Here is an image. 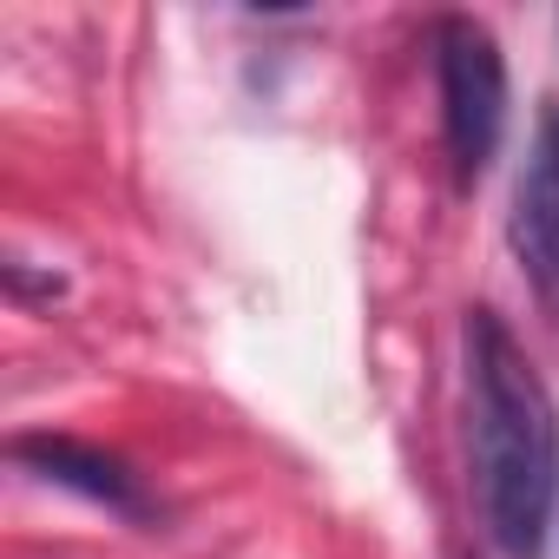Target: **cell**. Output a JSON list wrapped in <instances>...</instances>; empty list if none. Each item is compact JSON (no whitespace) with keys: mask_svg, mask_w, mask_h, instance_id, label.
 <instances>
[{"mask_svg":"<svg viewBox=\"0 0 559 559\" xmlns=\"http://www.w3.org/2000/svg\"><path fill=\"white\" fill-rule=\"evenodd\" d=\"M435 86H441V139L454 178L474 185L507 139V60L474 14H448L435 27Z\"/></svg>","mask_w":559,"mask_h":559,"instance_id":"cell-2","label":"cell"},{"mask_svg":"<svg viewBox=\"0 0 559 559\" xmlns=\"http://www.w3.org/2000/svg\"><path fill=\"white\" fill-rule=\"evenodd\" d=\"M507 243H513V263L533 284L539 310L559 323V99H539L533 139H526V165L513 178Z\"/></svg>","mask_w":559,"mask_h":559,"instance_id":"cell-3","label":"cell"},{"mask_svg":"<svg viewBox=\"0 0 559 559\" xmlns=\"http://www.w3.org/2000/svg\"><path fill=\"white\" fill-rule=\"evenodd\" d=\"M14 461L27 474H40L47 487H67V493H80V500H93V507H106L119 520H152L158 513L152 493H145V480L119 454H106L93 441H73V435H21L14 441Z\"/></svg>","mask_w":559,"mask_h":559,"instance_id":"cell-4","label":"cell"},{"mask_svg":"<svg viewBox=\"0 0 559 559\" xmlns=\"http://www.w3.org/2000/svg\"><path fill=\"white\" fill-rule=\"evenodd\" d=\"M461 362H467V454L487 539L507 559H546L559 507V402L526 343L493 310H467Z\"/></svg>","mask_w":559,"mask_h":559,"instance_id":"cell-1","label":"cell"}]
</instances>
